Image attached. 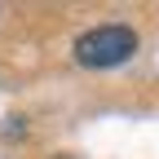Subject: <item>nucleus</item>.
Returning <instances> with one entry per match:
<instances>
[{
    "label": "nucleus",
    "mask_w": 159,
    "mask_h": 159,
    "mask_svg": "<svg viewBox=\"0 0 159 159\" xmlns=\"http://www.w3.org/2000/svg\"><path fill=\"white\" fill-rule=\"evenodd\" d=\"M133 53H137V31H128V27H93L75 40V62L93 66V71L119 66Z\"/></svg>",
    "instance_id": "f257e3e1"
},
{
    "label": "nucleus",
    "mask_w": 159,
    "mask_h": 159,
    "mask_svg": "<svg viewBox=\"0 0 159 159\" xmlns=\"http://www.w3.org/2000/svg\"><path fill=\"white\" fill-rule=\"evenodd\" d=\"M62 159H66V155H62Z\"/></svg>",
    "instance_id": "f03ea898"
}]
</instances>
